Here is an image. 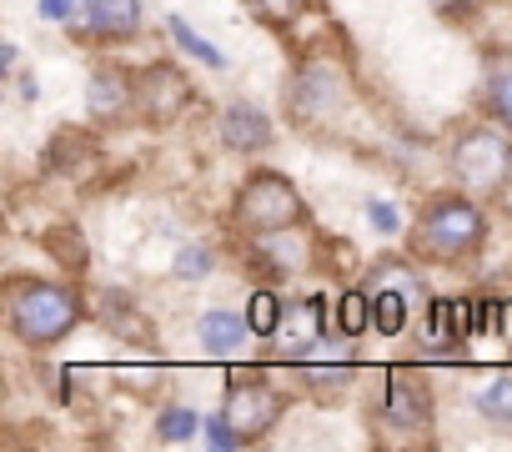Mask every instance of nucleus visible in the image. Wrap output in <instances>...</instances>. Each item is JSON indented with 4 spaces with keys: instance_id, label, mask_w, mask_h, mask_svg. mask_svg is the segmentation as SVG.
Segmentation results:
<instances>
[{
    "instance_id": "f257e3e1",
    "label": "nucleus",
    "mask_w": 512,
    "mask_h": 452,
    "mask_svg": "<svg viewBox=\"0 0 512 452\" xmlns=\"http://www.w3.org/2000/svg\"><path fill=\"white\" fill-rule=\"evenodd\" d=\"M6 322L21 342L51 347L81 322V297L56 282H11L6 287Z\"/></svg>"
},
{
    "instance_id": "f03ea898",
    "label": "nucleus",
    "mask_w": 512,
    "mask_h": 452,
    "mask_svg": "<svg viewBox=\"0 0 512 452\" xmlns=\"http://www.w3.org/2000/svg\"><path fill=\"white\" fill-rule=\"evenodd\" d=\"M482 237H487V216L467 196H437V201H427V211L412 226V247L427 262H457V257L477 252Z\"/></svg>"
},
{
    "instance_id": "7ed1b4c3",
    "label": "nucleus",
    "mask_w": 512,
    "mask_h": 452,
    "mask_svg": "<svg viewBox=\"0 0 512 452\" xmlns=\"http://www.w3.org/2000/svg\"><path fill=\"white\" fill-rule=\"evenodd\" d=\"M302 216H307V206L282 171H256L236 191V226L251 237H272V232H287V226H302Z\"/></svg>"
},
{
    "instance_id": "20e7f679",
    "label": "nucleus",
    "mask_w": 512,
    "mask_h": 452,
    "mask_svg": "<svg viewBox=\"0 0 512 452\" xmlns=\"http://www.w3.org/2000/svg\"><path fill=\"white\" fill-rule=\"evenodd\" d=\"M452 176L467 186V191H482V196H502L507 181H512V141L487 131V126H472L457 136L452 146Z\"/></svg>"
},
{
    "instance_id": "39448f33",
    "label": "nucleus",
    "mask_w": 512,
    "mask_h": 452,
    "mask_svg": "<svg viewBox=\"0 0 512 452\" xmlns=\"http://www.w3.org/2000/svg\"><path fill=\"white\" fill-rule=\"evenodd\" d=\"M136 106L151 126H171L176 116H186L191 106V81L186 71H176L171 61H156L136 76Z\"/></svg>"
},
{
    "instance_id": "423d86ee",
    "label": "nucleus",
    "mask_w": 512,
    "mask_h": 452,
    "mask_svg": "<svg viewBox=\"0 0 512 452\" xmlns=\"http://www.w3.org/2000/svg\"><path fill=\"white\" fill-rule=\"evenodd\" d=\"M226 422L241 432V442H256V437H267L282 417V392L267 387V382H256V377H236V387L226 392Z\"/></svg>"
},
{
    "instance_id": "0eeeda50",
    "label": "nucleus",
    "mask_w": 512,
    "mask_h": 452,
    "mask_svg": "<svg viewBox=\"0 0 512 452\" xmlns=\"http://www.w3.org/2000/svg\"><path fill=\"white\" fill-rule=\"evenodd\" d=\"M322 332H327V302L307 297V302H292L282 312V327L272 332V342L282 357H307L312 347H322Z\"/></svg>"
},
{
    "instance_id": "6e6552de",
    "label": "nucleus",
    "mask_w": 512,
    "mask_h": 452,
    "mask_svg": "<svg viewBox=\"0 0 512 452\" xmlns=\"http://www.w3.org/2000/svg\"><path fill=\"white\" fill-rule=\"evenodd\" d=\"M86 101H91V116H96V121H121L126 106H136V81H131L121 66H96Z\"/></svg>"
},
{
    "instance_id": "1a4fd4ad",
    "label": "nucleus",
    "mask_w": 512,
    "mask_h": 452,
    "mask_svg": "<svg viewBox=\"0 0 512 452\" xmlns=\"http://www.w3.org/2000/svg\"><path fill=\"white\" fill-rule=\"evenodd\" d=\"M221 141H226L231 151H262V146L272 141V121L256 111V106L236 101V106L221 111Z\"/></svg>"
},
{
    "instance_id": "9d476101",
    "label": "nucleus",
    "mask_w": 512,
    "mask_h": 452,
    "mask_svg": "<svg viewBox=\"0 0 512 452\" xmlns=\"http://www.w3.org/2000/svg\"><path fill=\"white\" fill-rule=\"evenodd\" d=\"M387 422L392 427H412V432H422L432 422V407H427V392L417 387V377L397 372L387 382Z\"/></svg>"
},
{
    "instance_id": "9b49d317",
    "label": "nucleus",
    "mask_w": 512,
    "mask_h": 452,
    "mask_svg": "<svg viewBox=\"0 0 512 452\" xmlns=\"http://www.w3.org/2000/svg\"><path fill=\"white\" fill-rule=\"evenodd\" d=\"M337 96H342L337 76H332L327 66H307V71H302V81H297V116L332 111V106H337Z\"/></svg>"
},
{
    "instance_id": "f8f14e48",
    "label": "nucleus",
    "mask_w": 512,
    "mask_h": 452,
    "mask_svg": "<svg viewBox=\"0 0 512 452\" xmlns=\"http://www.w3.org/2000/svg\"><path fill=\"white\" fill-rule=\"evenodd\" d=\"M141 26V0H96V36L126 41Z\"/></svg>"
},
{
    "instance_id": "ddd939ff",
    "label": "nucleus",
    "mask_w": 512,
    "mask_h": 452,
    "mask_svg": "<svg viewBox=\"0 0 512 452\" xmlns=\"http://www.w3.org/2000/svg\"><path fill=\"white\" fill-rule=\"evenodd\" d=\"M246 332H251V322H241L236 312H206V317H201V342H206L211 352H231V347H241Z\"/></svg>"
},
{
    "instance_id": "4468645a",
    "label": "nucleus",
    "mask_w": 512,
    "mask_h": 452,
    "mask_svg": "<svg viewBox=\"0 0 512 452\" xmlns=\"http://www.w3.org/2000/svg\"><path fill=\"white\" fill-rule=\"evenodd\" d=\"M482 91H487V111L512 131V56H502V61L487 66V86Z\"/></svg>"
},
{
    "instance_id": "2eb2a0df",
    "label": "nucleus",
    "mask_w": 512,
    "mask_h": 452,
    "mask_svg": "<svg viewBox=\"0 0 512 452\" xmlns=\"http://www.w3.org/2000/svg\"><path fill=\"white\" fill-rule=\"evenodd\" d=\"M372 327H377L382 337H397V332L407 327V297H402V292H377V297H372Z\"/></svg>"
},
{
    "instance_id": "dca6fc26",
    "label": "nucleus",
    "mask_w": 512,
    "mask_h": 452,
    "mask_svg": "<svg viewBox=\"0 0 512 452\" xmlns=\"http://www.w3.org/2000/svg\"><path fill=\"white\" fill-rule=\"evenodd\" d=\"M166 26H171V36L181 41V51H191V56H196L201 66H211V71H226V56H221V51H216L211 41H201V36H196V31H191V26L181 21V16H171Z\"/></svg>"
},
{
    "instance_id": "f3484780",
    "label": "nucleus",
    "mask_w": 512,
    "mask_h": 452,
    "mask_svg": "<svg viewBox=\"0 0 512 452\" xmlns=\"http://www.w3.org/2000/svg\"><path fill=\"white\" fill-rule=\"evenodd\" d=\"M337 327H342L347 337H362V332L372 327V297H367V292H347L342 307H337Z\"/></svg>"
},
{
    "instance_id": "a211bd4d",
    "label": "nucleus",
    "mask_w": 512,
    "mask_h": 452,
    "mask_svg": "<svg viewBox=\"0 0 512 452\" xmlns=\"http://www.w3.org/2000/svg\"><path fill=\"white\" fill-rule=\"evenodd\" d=\"M196 427H206V422H201L191 407H166V412L156 417V437H161V442H186Z\"/></svg>"
},
{
    "instance_id": "6ab92c4d",
    "label": "nucleus",
    "mask_w": 512,
    "mask_h": 452,
    "mask_svg": "<svg viewBox=\"0 0 512 452\" xmlns=\"http://www.w3.org/2000/svg\"><path fill=\"white\" fill-rule=\"evenodd\" d=\"M477 412L492 417V422H512V382H507V377L487 382V387L477 392Z\"/></svg>"
},
{
    "instance_id": "aec40b11",
    "label": "nucleus",
    "mask_w": 512,
    "mask_h": 452,
    "mask_svg": "<svg viewBox=\"0 0 512 452\" xmlns=\"http://www.w3.org/2000/svg\"><path fill=\"white\" fill-rule=\"evenodd\" d=\"M282 312H287V307H282L272 292H256V297H251L246 322H251V332H256V337H272V332L282 327Z\"/></svg>"
},
{
    "instance_id": "412c9836",
    "label": "nucleus",
    "mask_w": 512,
    "mask_h": 452,
    "mask_svg": "<svg viewBox=\"0 0 512 452\" xmlns=\"http://www.w3.org/2000/svg\"><path fill=\"white\" fill-rule=\"evenodd\" d=\"M246 6L262 16L267 26H292V21L307 11V0H246Z\"/></svg>"
},
{
    "instance_id": "4be33fe9",
    "label": "nucleus",
    "mask_w": 512,
    "mask_h": 452,
    "mask_svg": "<svg viewBox=\"0 0 512 452\" xmlns=\"http://www.w3.org/2000/svg\"><path fill=\"white\" fill-rule=\"evenodd\" d=\"M206 272H211V252H206V247H186V252L176 257V277L196 282V277H206Z\"/></svg>"
},
{
    "instance_id": "5701e85b",
    "label": "nucleus",
    "mask_w": 512,
    "mask_h": 452,
    "mask_svg": "<svg viewBox=\"0 0 512 452\" xmlns=\"http://www.w3.org/2000/svg\"><path fill=\"white\" fill-rule=\"evenodd\" d=\"M206 437H211V447H241V432L226 422V412L206 417Z\"/></svg>"
},
{
    "instance_id": "b1692460",
    "label": "nucleus",
    "mask_w": 512,
    "mask_h": 452,
    "mask_svg": "<svg viewBox=\"0 0 512 452\" xmlns=\"http://www.w3.org/2000/svg\"><path fill=\"white\" fill-rule=\"evenodd\" d=\"M367 211H372V221H377V232H387V237L402 232V216H397L387 201H367Z\"/></svg>"
},
{
    "instance_id": "393cba45",
    "label": "nucleus",
    "mask_w": 512,
    "mask_h": 452,
    "mask_svg": "<svg viewBox=\"0 0 512 452\" xmlns=\"http://www.w3.org/2000/svg\"><path fill=\"white\" fill-rule=\"evenodd\" d=\"M71 11H76V0H41L46 21H71Z\"/></svg>"
}]
</instances>
